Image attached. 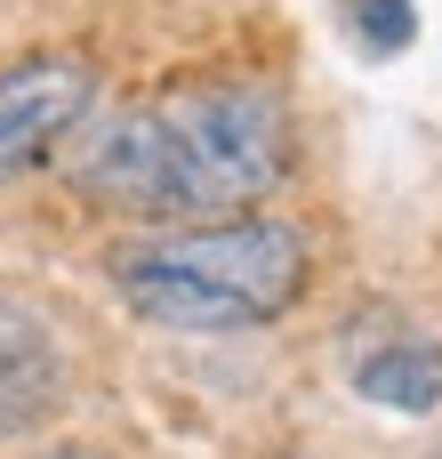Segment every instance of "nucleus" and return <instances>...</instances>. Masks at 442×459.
Here are the masks:
<instances>
[{"instance_id": "obj_1", "label": "nucleus", "mask_w": 442, "mask_h": 459, "mask_svg": "<svg viewBox=\"0 0 442 459\" xmlns=\"http://www.w3.org/2000/svg\"><path fill=\"white\" fill-rule=\"evenodd\" d=\"M56 153L64 178L121 218H250L290 178V113L266 81H177L137 105H89Z\"/></svg>"}, {"instance_id": "obj_2", "label": "nucleus", "mask_w": 442, "mask_h": 459, "mask_svg": "<svg viewBox=\"0 0 442 459\" xmlns=\"http://www.w3.org/2000/svg\"><path fill=\"white\" fill-rule=\"evenodd\" d=\"M306 234L290 218H201V226H161L129 250H113V290L129 315L161 331H258L298 307L306 290Z\"/></svg>"}, {"instance_id": "obj_3", "label": "nucleus", "mask_w": 442, "mask_h": 459, "mask_svg": "<svg viewBox=\"0 0 442 459\" xmlns=\"http://www.w3.org/2000/svg\"><path fill=\"white\" fill-rule=\"evenodd\" d=\"M97 105V65L81 48H32L0 65V186L56 153Z\"/></svg>"}, {"instance_id": "obj_4", "label": "nucleus", "mask_w": 442, "mask_h": 459, "mask_svg": "<svg viewBox=\"0 0 442 459\" xmlns=\"http://www.w3.org/2000/svg\"><path fill=\"white\" fill-rule=\"evenodd\" d=\"M56 403H64V347H56V331L32 307L0 299V436L48 428Z\"/></svg>"}, {"instance_id": "obj_5", "label": "nucleus", "mask_w": 442, "mask_h": 459, "mask_svg": "<svg viewBox=\"0 0 442 459\" xmlns=\"http://www.w3.org/2000/svg\"><path fill=\"white\" fill-rule=\"evenodd\" d=\"M354 387H362V403H387V411H435L442 347H378V355L354 363Z\"/></svg>"}, {"instance_id": "obj_6", "label": "nucleus", "mask_w": 442, "mask_h": 459, "mask_svg": "<svg viewBox=\"0 0 442 459\" xmlns=\"http://www.w3.org/2000/svg\"><path fill=\"white\" fill-rule=\"evenodd\" d=\"M346 16H354V32H362L370 48H403V40H411V0H354Z\"/></svg>"}, {"instance_id": "obj_7", "label": "nucleus", "mask_w": 442, "mask_h": 459, "mask_svg": "<svg viewBox=\"0 0 442 459\" xmlns=\"http://www.w3.org/2000/svg\"><path fill=\"white\" fill-rule=\"evenodd\" d=\"M40 459H105V452H72V444H64V452H40Z\"/></svg>"}]
</instances>
